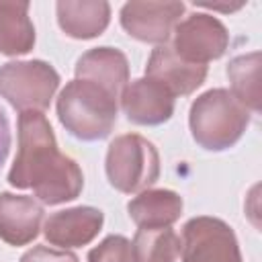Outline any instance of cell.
I'll return each mask as SVG.
<instances>
[{"instance_id": "1", "label": "cell", "mask_w": 262, "mask_h": 262, "mask_svg": "<svg viewBox=\"0 0 262 262\" xmlns=\"http://www.w3.org/2000/svg\"><path fill=\"white\" fill-rule=\"evenodd\" d=\"M16 188H33L45 205L74 201L84 186L80 166L57 149L49 121L35 111L18 115V154L8 172Z\"/></svg>"}, {"instance_id": "2", "label": "cell", "mask_w": 262, "mask_h": 262, "mask_svg": "<svg viewBox=\"0 0 262 262\" xmlns=\"http://www.w3.org/2000/svg\"><path fill=\"white\" fill-rule=\"evenodd\" d=\"M59 123L82 141H98L111 135L117 123V96L96 84L72 80L57 98Z\"/></svg>"}, {"instance_id": "3", "label": "cell", "mask_w": 262, "mask_h": 262, "mask_svg": "<svg viewBox=\"0 0 262 262\" xmlns=\"http://www.w3.org/2000/svg\"><path fill=\"white\" fill-rule=\"evenodd\" d=\"M188 123L190 133L201 147L223 151L235 145L244 135L250 123V111L244 108L229 90L215 88L192 102Z\"/></svg>"}, {"instance_id": "4", "label": "cell", "mask_w": 262, "mask_h": 262, "mask_svg": "<svg viewBox=\"0 0 262 262\" xmlns=\"http://www.w3.org/2000/svg\"><path fill=\"white\" fill-rule=\"evenodd\" d=\"M106 176L121 192H137L160 176V156L145 137L129 133L117 137L106 151Z\"/></svg>"}, {"instance_id": "5", "label": "cell", "mask_w": 262, "mask_h": 262, "mask_svg": "<svg viewBox=\"0 0 262 262\" xmlns=\"http://www.w3.org/2000/svg\"><path fill=\"white\" fill-rule=\"evenodd\" d=\"M59 86V74L45 61H10L0 68V96L16 111L41 113Z\"/></svg>"}, {"instance_id": "6", "label": "cell", "mask_w": 262, "mask_h": 262, "mask_svg": "<svg viewBox=\"0 0 262 262\" xmlns=\"http://www.w3.org/2000/svg\"><path fill=\"white\" fill-rule=\"evenodd\" d=\"M182 262H242L233 229L215 217H194L182 229Z\"/></svg>"}, {"instance_id": "7", "label": "cell", "mask_w": 262, "mask_h": 262, "mask_svg": "<svg viewBox=\"0 0 262 262\" xmlns=\"http://www.w3.org/2000/svg\"><path fill=\"white\" fill-rule=\"evenodd\" d=\"M229 43L227 29L211 14H190L174 27V51L190 63L205 66L225 53Z\"/></svg>"}, {"instance_id": "8", "label": "cell", "mask_w": 262, "mask_h": 262, "mask_svg": "<svg viewBox=\"0 0 262 262\" xmlns=\"http://www.w3.org/2000/svg\"><path fill=\"white\" fill-rule=\"evenodd\" d=\"M182 12V2H127L121 8V25L139 41L166 43Z\"/></svg>"}, {"instance_id": "9", "label": "cell", "mask_w": 262, "mask_h": 262, "mask_svg": "<svg viewBox=\"0 0 262 262\" xmlns=\"http://www.w3.org/2000/svg\"><path fill=\"white\" fill-rule=\"evenodd\" d=\"M121 106L135 125H162L174 113V96L162 84L139 78L123 88Z\"/></svg>"}, {"instance_id": "10", "label": "cell", "mask_w": 262, "mask_h": 262, "mask_svg": "<svg viewBox=\"0 0 262 262\" xmlns=\"http://www.w3.org/2000/svg\"><path fill=\"white\" fill-rule=\"evenodd\" d=\"M145 74L149 80L162 84L172 96H186L205 82L207 66L184 61L172 47L160 45L151 51Z\"/></svg>"}, {"instance_id": "11", "label": "cell", "mask_w": 262, "mask_h": 262, "mask_svg": "<svg viewBox=\"0 0 262 262\" xmlns=\"http://www.w3.org/2000/svg\"><path fill=\"white\" fill-rule=\"evenodd\" d=\"M102 227V213L94 207H74L49 215L45 221V237L53 246L80 248L90 244Z\"/></svg>"}, {"instance_id": "12", "label": "cell", "mask_w": 262, "mask_h": 262, "mask_svg": "<svg viewBox=\"0 0 262 262\" xmlns=\"http://www.w3.org/2000/svg\"><path fill=\"white\" fill-rule=\"evenodd\" d=\"M43 207L25 194L0 192V239L10 246L33 242L41 229Z\"/></svg>"}, {"instance_id": "13", "label": "cell", "mask_w": 262, "mask_h": 262, "mask_svg": "<svg viewBox=\"0 0 262 262\" xmlns=\"http://www.w3.org/2000/svg\"><path fill=\"white\" fill-rule=\"evenodd\" d=\"M76 80L96 84L113 96H119L129 82L127 57L115 47L90 49L76 61Z\"/></svg>"}, {"instance_id": "14", "label": "cell", "mask_w": 262, "mask_h": 262, "mask_svg": "<svg viewBox=\"0 0 262 262\" xmlns=\"http://www.w3.org/2000/svg\"><path fill=\"white\" fill-rule=\"evenodd\" d=\"M127 211L139 229H164L182 215V199L174 190H145L127 205Z\"/></svg>"}, {"instance_id": "15", "label": "cell", "mask_w": 262, "mask_h": 262, "mask_svg": "<svg viewBox=\"0 0 262 262\" xmlns=\"http://www.w3.org/2000/svg\"><path fill=\"white\" fill-rule=\"evenodd\" d=\"M111 18L106 2H57V23L74 39L98 37Z\"/></svg>"}, {"instance_id": "16", "label": "cell", "mask_w": 262, "mask_h": 262, "mask_svg": "<svg viewBox=\"0 0 262 262\" xmlns=\"http://www.w3.org/2000/svg\"><path fill=\"white\" fill-rule=\"evenodd\" d=\"M35 45L29 2H0V53L23 55Z\"/></svg>"}, {"instance_id": "17", "label": "cell", "mask_w": 262, "mask_h": 262, "mask_svg": "<svg viewBox=\"0 0 262 262\" xmlns=\"http://www.w3.org/2000/svg\"><path fill=\"white\" fill-rule=\"evenodd\" d=\"M227 78L231 82V94L235 100L248 108L258 113L260 111V53L239 55L229 61Z\"/></svg>"}, {"instance_id": "18", "label": "cell", "mask_w": 262, "mask_h": 262, "mask_svg": "<svg viewBox=\"0 0 262 262\" xmlns=\"http://www.w3.org/2000/svg\"><path fill=\"white\" fill-rule=\"evenodd\" d=\"M180 239L170 229H137L131 244V262H176Z\"/></svg>"}, {"instance_id": "19", "label": "cell", "mask_w": 262, "mask_h": 262, "mask_svg": "<svg viewBox=\"0 0 262 262\" xmlns=\"http://www.w3.org/2000/svg\"><path fill=\"white\" fill-rule=\"evenodd\" d=\"M88 262H131V244L123 235H108L90 250Z\"/></svg>"}, {"instance_id": "20", "label": "cell", "mask_w": 262, "mask_h": 262, "mask_svg": "<svg viewBox=\"0 0 262 262\" xmlns=\"http://www.w3.org/2000/svg\"><path fill=\"white\" fill-rule=\"evenodd\" d=\"M20 262H78V256L68 250H53L47 246H35L23 254Z\"/></svg>"}, {"instance_id": "21", "label": "cell", "mask_w": 262, "mask_h": 262, "mask_svg": "<svg viewBox=\"0 0 262 262\" xmlns=\"http://www.w3.org/2000/svg\"><path fill=\"white\" fill-rule=\"evenodd\" d=\"M10 125H8V119L4 115V111L0 108V170L8 158V151H10Z\"/></svg>"}]
</instances>
